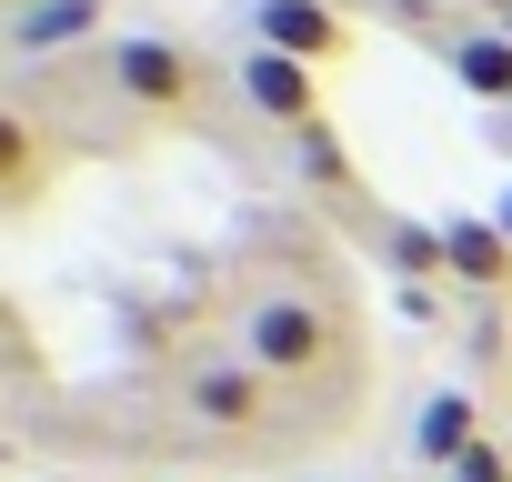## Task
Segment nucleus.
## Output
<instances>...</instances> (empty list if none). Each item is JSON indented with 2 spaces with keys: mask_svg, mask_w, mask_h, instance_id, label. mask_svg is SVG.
Masks as SVG:
<instances>
[{
  "mask_svg": "<svg viewBox=\"0 0 512 482\" xmlns=\"http://www.w3.org/2000/svg\"><path fill=\"white\" fill-rule=\"evenodd\" d=\"M241 362L272 372V382H312L322 362H342V332H332V312H322L312 292L262 282V292L241 302Z\"/></svg>",
  "mask_w": 512,
  "mask_h": 482,
  "instance_id": "f257e3e1",
  "label": "nucleus"
},
{
  "mask_svg": "<svg viewBox=\"0 0 512 482\" xmlns=\"http://www.w3.org/2000/svg\"><path fill=\"white\" fill-rule=\"evenodd\" d=\"M111 91H121L141 121H191L211 81H201L191 41H161V31H141V41H111Z\"/></svg>",
  "mask_w": 512,
  "mask_h": 482,
  "instance_id": "f03ea898",
  "label": "nucleus"
},
{
  "mask_svg": "<svg viewBox=\"0 0 512 482\" xmlns=\"http://www.w3.org/2000/svg\"><path fill=\"white\" fill-rule=\"evenodd\" d=\"M241 41H251V51H282V61H302V71H322V61L352 51V21L332 11V0H251V11H241Z\"/></svg>",
  "mask_w": 512,
  "mask_h": 482,
  "instance_id": "7ed1b4c3",
  "label": "nucleus"
},
{
  "mask_svg": "<svg viewBox=\"0 0 512 482\" xmlns=\"http://www.w3.org/2000/svg\"><path fill=\"white\" fill-rule=\"evenodd\" d=\"M181 402H191L201 432H262V412H272V372H251L241 352H221V362H191Z\"/></svg>",
  "mask_w": 512,
  "mask_h": 482,
  "instance_id": "20e7f679",
  "label": "nucleus"
},
{
  "mask_svg": "<svg viewBox=\"0 0 512 482\" xmlns=\"http://www.w3.org/2000/svg\"><path fill=\"white\" fill-rule=\"evenodd\" d=\"M241 111H262L282 141H292V131H312V121H332V111H322V81H312L302 61L251 51V41H241Z\"/></svg>",
  "mask_w": 512,
  "mask_h": 482,
  "instance_id": "39448f33",
  "label": "nucleus"
},
{
  "mask_svg": "<svg viewBox=\"0 0 512 482\" xmlns=\"http://www.w3.org/2000/svg\"><path fill=\"white\" fill-rule=\"evenodd\" d=\"M482 442H492V432H482V402H472V392H432L422 422H412V452L442 462V472H452L462 452H482Z\"/></svg>",
  "mask_w": 512,
  "mask_h": 482,
  "instance_id": "423d86ee",
  "label": "nucleus"
},
{
  "mask_svg": "<svg viewBox=\"0 0 512 482\" xmlns=\"http://www.w3.org/2000/svg\"><path fill=\"white\" fill-rule=\"evenodd\" d=\"M442 252H452V282H482V292H502V282H512V231H502V221H482V211L442 221Z\"/></svg>",
  "mask_w": 512,
  "mask_h": 482,
  "instance_id": "0eeeda50",
  "label": "nucleus"
},
{
  "mask_svg": "<svg viewBox=\"0 0 512 482\" xmlns=\"http://www.w3.org/2000/svg\"><path fill=\"white\" fill-rule=\"evenodd\" d=\"M452 71H462V91H472V101L512 111V31H492V21L452 31Z\"/></svg>",
  "mask_w": 512,
  "mask_h": 482,
  "instance_id": "6e6552de",
  "label": "nucleus"
},
{
  "mask_svg": "<svg viewBox=\"0 0 512 482\" xmlns=\"http://www.w3.org/2000/svg\"><path fill=\"white\" fill-rule=\"evenodd\" d=\"M91 31H101V0H31V11L11 21V51L21 61H51V51H71Z\"/></svg>",
  "mask_w": 512,
  "mask_h": 482,
  "instance_id": "1a4fd4ad",
  "label": "nucleus"
},
{
  "mask_svg": "<svg viewBox=\"0 0 512 482\" xmlns=\"http://www.w3.org/2000/svg\"><path fill=\"white\" fill-rule=\"evenodd\" d=\"M0 191L41 201V121L31 111H0Z\"/></svg>",
  "mask_w": 512,
  "mask_h": 482,
  "instance_id": "9d476101",
  "label": "nucleus"
},
{
  "mask_svg": "<svg viewBox=\"0 0 512 482\" xmlns=\"http://www.w3.org/2000/svg\"><path fill=\"white\" fill-rule=\"evenodd\" d=\"M292 161H302V181H322V191H362V171H352V151H342V131L332 121H312V131H292Z\"/></svg>",
  "mask_w": 512,
  "mask_h": 482,
  "instance_id": "9b49d317",
  "label": "nucleus"
},
{
  "mask_svg": "<svg viewBox=\"0 0 512 482\" xmlns=\"http://www.w3.org/2000/svg\"><path fill=\"white\" fill-rule=\"evenodd\" d=\"M392 262L412 272V292L452 282V252H442V231H422V221H392Z\"/></svg>",
  "mask_w": 512,
  "mask_h": 482,
  "instance_id": "f8f14e48",
  "label": "nucleus"
},
{
  "mask_svg": "<svg viewBox=\"0 0 512 482\" xmlns=\"http://www.w3.org/2000/svg\"><path fill=\"white\" fill-rule=\"evenodd\" d=\"M442 482H512V452H502V442H482V452H462Z\"/></svg>",
  "mask_w": 512,
  "mask_h": 482,
  "instance_id": "ddd939ff",
  "label": "nucleus"
},
{
  "mask_svg": "<svg viewBox=\"0 0 512 482\" xmlns=\"http://www.w3.org/2000/svg\"><path fill=\"white\" fill-rule=\"evenodd\" d=\"M472 11H482V21H512V0H472Z\"/></svg>",
  "mask_w": 512,
  "mask_h": 482,
  "instance_id": "4468645a",
  "label": "nucleus"
},
{
  "mask_svg": "<svg viewBox=\"0 0 512 482\" xmlns=\"http://www.w3.org/2000/svg\"><path fill=\"white\" fill-rule=\"evenodd\" d=\"M492 221H502V231H512V191H502V201H492Z\"/></svg>",
  "mask_w": 512,
  "mask_h": 482,
  "instance_id": "2eb2a0df",
  "label": "nucleus"
},
{
  "mask_svg": "<svg viewBox=\"0 0 512 482\" xmlns=\"http://www.w3.org/2000/svg\"><path fill=\"white\" fill-rule=\"evenodd\" d=\"M492 31H512V21H492Z\"/></svg>",
  "mask_w": 512,
  "mask_h": 482,
  "instance_id": "dca6fc26",
  "label": "nucleus"
},
{
  "mask_svg": "<svg viewBox=\"0 0 512 482\" xmlns=\"http://www.w3.org/2000/svg\"><path fill=\"white\" fill-rule=\"evenodd\" d=\"M21 11H31V0H21Z\"/></svg>",
  "mask_w": 512,
  "mask_h": 482,
  "instance_id": "f3484780",
  "label": "nucleus"
}]
</instances>
